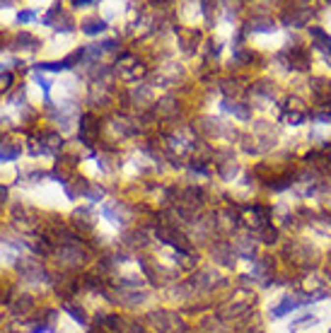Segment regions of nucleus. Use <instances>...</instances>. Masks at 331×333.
<instances>
[{"label":"nucleus","mask_w":331,"mask_h":333,"mask_svg":"<svg viewBox=\"0 0 331 333\" xmlns=\"http://www.w3.org/2000/svg\"><path fill=\"white\" fill-rule=\"evenodd\" d=\"M285 58H288V65L295 68V70H307V68H309V56H307V51L300 49V46L288 49V51H285Z\"/></svg>","instance_id":"39448f33"},{"label":"nucleus","mask_w":331,"mask_h":333,"mask_svg":"<svg viewBox=\"0 0 331 333\" xmlns=\"http://www.w3.org/2000/svg\"><path fill=\"white\" fill-rule=\"evenodd\" d=\"M17 20H20V22H29V20H34V12L25 10V12H20V15H17Z\"/></svg>","instance_id":"f3484780"},{"label":"nucleus","mask_w":331,"mask_h":333,"mask_svg":"<svg viewBox=\"0 0 331 333\" xmlns=\"http://www.w3.org/2000/svg\"><path fill=\"white\" fill-rule=\"evenodd\" d=\"M312 92L324 102V104H331V83L329 80H324V78H317L314 83H312Z\"/></svg>","instance_id":"0eeeda50"},{"label":"nucleus","mask_w":331,"mask_h":333,"mask_svg":"<svg viewBox=\"0 0 331 333\" xmlns=\"http://www.w3.org/2000/svg\"><path fill=\"white\" fill-rule=\"evenodd\" d=\"M225 109L232 111V113H237V116H242V118H247V109H242L240 104H232V102H225Z\"/></svg>","instance_id":"4468645a"},{"label":"nucleus","mask_w":331,"mask_h":333,"mask_svg":"<svg viewBox=\"0 0 331 333\" xmlns=\"http://www.w3.org/2000/svg\"><path fill=\"white\" fill-rule=\"evenodd\" d=\"M85 34H99V31H104L107 29V22L104 20H85L83 25H80Z\"/></svg>","instance_id":"9d476101"},{"label":"nucleus","mask_w":331,"mask_h":333,"mask_svg":"<svg viewBox=\"0 0 331 333\" xmlns=\"http://www.w3.org/2000/svg\"><path fill=\"white\" fill-rule=\"evenodd\" d=\"M251 29H254V31H273L276 25H273L271 20H254V22H251Z\"/></svg>","instance_id":"f8f14e48"},{"label":"nucleus","mask_w":331,"mask_h":333,"mask_svg":"<svg viewBox=\"0 0 331 333\" xmlns=\"http://www.w3.org/2000/svg\"><path fill=\"white\" fill-rule=\"evenodd\" d=\"M80 140H83L85 145H92L97 136H99V123H97V118L92 116V113H85L83 118H80Z\"/></svg>","instance_id":"f03ea898"},{"label":"nucleus","mask_w":331,"mask_h":333,"mask_svg":"<svg viewBox=\"0 0 331 333\" xmlns=\"http://www.w3.org/2000/svg\"><path fill=\"white\" fill-rule=\"evenodd\" d=\"M12 84V73H2L0 75V89H7Z\"/></svg>","instance_id":"2eb2a0df"},{"label":"nucleus","mask_w":331,"mask_h":333,"mask_svg":"<svg viewBox=\"0 0 331 333\" xmlns=\"http://www.w3.org/2000/svg\"><path fill=\"white\" fill-rule=\"evenodd\" d=\"M309 34L314 39V46L324 54H331V34H327L322 27H309Z\"/></svg>","instance_id":"423d86ee"},{"label":"nucleus","mask_w":331,"mask_h":333,"mask_svg":"<svg viewBox=\"0 0 331 333\" xmlns=\"http://www.w3.org/2000/svg\"><path fill=\"white\" fill-rule=\"evenodd\" d=\"M73 5H75V7H92L94 2H73Z\"/></svg>","instance_id":"6ab92c4d"},{"label":"nucleus","mask_w":331,"mask_h":333,"mask_svg":"<svg viewBox=\"0 0 331 333\" xmlns=\"http://www.w3.org/2000/svg\"><path fill=\"white\" fill-rule=\"evenodd\" d=\"M63 309H65V311H68V314H70L75 321H80V324H85V321H87V319H85L83 309H78V306H73V305H63Z\"/></svg>","instance_id":"ddd939ff"},{"label":"nucleus","mask_w":331,"mask_h":333,"mask_svg":"<svg viewBox=\"0 0 331 333\" xmlns=\"http://www.w3.org/2000/svg\"><path fill=\"white\" fill-rule=\"evenodd\" d=\"M269 218H271V210L269 208H247L244 210V224L247 227H254V229H261L269 224Z\"/></svg>","instance_id":"7ed1b4c3"},{"label":"nucleus","mask_w":331,"mask_h":333,"mask_svg":"<svg viewBox=\"0 0 331 333\" xmlns=\"http://www.w3.org/2000/svg\"><path fill=\"white\" fill-rule=\"evenodd\" d=\"M20 147L17 145H7V142H2V147H0V162H12V160H17L20 157Z\"/></svg>","instance_id":"6e6552de"},{"label":"nucleus","mask_w":331,"mask_h":333,"mask_svg":"<svg viewBox=\"0 0 331 333\" xmlns=\"http://www.w3.org/2000/svg\"><path fill=\"white\" fill-rule=\"evenodd\" d=\"M63 147V138L60 136H56V133H46L44 136V150H46V155L49 152H58Z\"/></svg>","instance_id":"1a4fd4ad"},{"label":"nucleus","mask_w":331,"mask_h":333,"mask_svg":"<svg viewBox=\"0 0 331 333\" xmlns=\"http://www.w3.org/2000/svg\"><path fill=\"white\" fill-rule=\"evenodd\" d=\"M307 116H309V109L304 107L302 99H298V97L285 99V104H283V113H280V118H283L285 123H290V126H300V123L307 121Z\"/></svg>","instance_id":"f257e3e1"},{"label":"nucleus","mask_w":331,"mask_h":333,"mask_svg":"<svg viewBox=\"0 0 331 333\" xmlns=\"http://www.w3.org/2000/svg\"><path fill=\"white\" fill-rule=\"evenodd\" d=\"M5 200H7V189H5V186H0V205H2Z\"/></svg>","instance_id":"a211bd4d"},{"label":"nucleus","mask_w":331,"mask_h":333,"mask_svg":"<svg viewBox=\"0 0 331 333\" xmlns=\"http://www.w3.org/2000/svg\"><path fill=\"white\" fill-rule=\"evenodd\" d=\"M119 68H121V73H123L126 80H136V78H140V75L145 73V68L140 65L133 56H128V54L119 58Z\"/></svg>","instance_id":"20e7f679"},{"label":"nucleus","mask_w":331,"mask_h":333,"mask_svg":"<svg viewBox=\"0 0 331 333\" xmlns=\"http://www.w3.org/2000/svg\"><path fill=\"white\" fill-rule=\"evenodd\" d=\"M259 237H261V242L273 244V242L278 239V229L276 227H271V224H266V227H261V229H259Z\"/></svg>","instance_id":"9b49d317"},{"label":"nucleus","mask_w":331,"mask_h":333,"mask_svg":"<svg viewBox=\"0 0 331 333\" xmlns=\"http://www.w3.org/2000/svg\"><path fill=\"white\" fill-rule=\"evenodd\" d=\"M36 83H39V87L44 89V94H49V89H51V83H49L46 78H41V75H36Z\"/></svg>","instance_id":"dca6fc26"}]
</instances>
